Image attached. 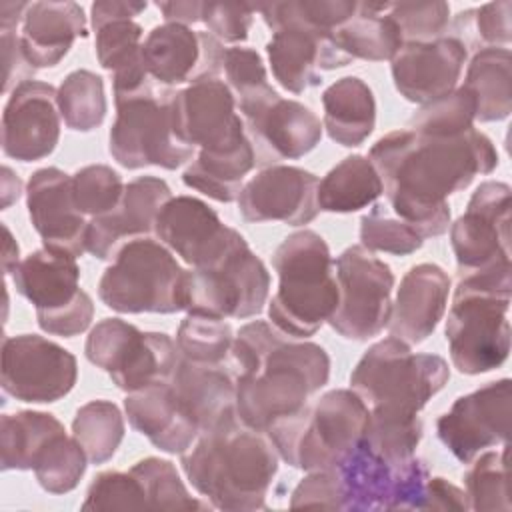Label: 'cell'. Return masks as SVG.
I'll return each mask as SVG.
<instances>
[{
  "instance_id": "61",
  "label": "cell",
  "mask_w": 512,
  "mask_h": 512,
  "mask_svg": "<svg viewBox=\"0 0 512 512\" xmlns=\"http://www.w3.org/2000/svg\"><path fill=\"white\" fill-rule=\"evenodd\" d=\"M2 230H4V252H2V268H4V274L10 276L12 270L18 266L20 258H18V244L16 240L12 238V232L6 224H2Z\"/></svg>"
},
{
  "instance_id": "51",
  "label": "cell",
  "mask_w": 512,
  "mask_h": 512,
  "mask_svg": "<svg viewBox=\"0 0 512 512\" xmlns=\"http://www.w3.org/2000/svg\"><path fill=\"white\" fill-rule=\"evenodd\" d=\"M82 510H142L146 496L138 478L128 472H100L88 486Z\"/></svg>"
},
{
  "instance_id": "45",
  "label": "cell",
  "mask_w": 512,
  "mask_h": 512,
  "mask_svg": "<svg viewBox=\"0 0 512 512\" xmlns=\"http://www.w3.org/2000/svg\"><path fill=\"white\" fill-rule=\"evenodd\" d=\"M130 472L138 478L144 496L146 508L152 510H200L208 508L210 504H202L200 500L192 498L186 490L184 482L176 466L170 460L148 456L138 460Z\"/></svg>"
},
{
  "instance_id": "60",
  "label": "cell",
  "mask_w": 512,
  "mask_h": 512,
  "mask_svg": "<svg viewBox=\"0 0 512 512\" xmlns=\"http://www.w3.org/2000/svg\"><path fill=\"white\" fill-rule=\"evenodd\" d=\"M22 192V182L20 178L8 168H2V208H8L12 202L20 198Z\"/></svg>"
},
{
  "instance_id": "10",
  "label": "cell",
  "mask_w": 512,
  "mask_h": 512,
  "mask_svg": "<svg viewBox=\"0 0 512 512\" xmlns=\"http://www.w3.org/2000/svg\"><path fill=\"white\" fill-rule=\"evenodd\" d=\"M84 354L128 394L168 380L178 360L176 342L168 334L142 332L120 318L100 320L86 338Z\"/></svg>"
},
{
  "instance_id": "26",
  "label": "cell",
  "mask_w": 512,
  "mask_h": 512,
  "mask_svg": "<svg viewBox=\"0 0 512 512\" xmlns=\"http://www.w3.org/2000/svg\"><path fill=\"white\" fill-rule=\"evenodd\" d=\"M448 294L450 276L442 266L432 262L412 266L400 280L386 328L408 346L422 344L442 320Z\"/></svg>"
},
{
  "instance_id": "57",
  "label": "cell",
  "mask_w": 512,
  "mask_h": 512,
  "mask_svg": "<svg viewBox=\"0 0 512 512\" xmlns=\"http://www.w3.org/2000/svg\"><path fill=\"white\" fill-rule=\"evenodd\" d=\"M146 2H118V0H100L90 6V26L92 30L100 28L112 20H132L134 16L146 10Z\"/></svg>"
},
{
  "instance_id": "36",
  "label": "cell",
  "mask_w": 512,
  "mask_h": 512,
  "mask_svg": "<svg viewBox=\"0 0 512 512\" xmlns=\"http://www.w3.org/2000/svg\"><path fill=\"white\" fill-rule=\"evenodd\" d=\"M512 56L502 46H482L472 56L464 88L476 104V120L498 122L512 112Z\"/></svg>"
},
{
  "instance_id": "19",
  "label": "cell",
  "mask_w": 512,
  "mask_h": 512,
  "mask_svg": "<svg viewBox=\"0 0 512 512\" xmlns=\"http://www.w3.org/2000/svg\"><path fill=\"white\" fill-rule=\"evenodd\" d=\"M176 136L194 150H222L246 140L236 98L222 78H204L170 94Z\"/></svg>"
},
{
  "instance_id": "46",
  "label": "cell",
  "mask_w": 512,
  "mask_h": 512,
  "mask_svg": "<svg viewBox=\"0 0 512 512\" xmlns=\"http://www.w3.org/2000/svg\"><path fill=\"white\" fill-rule=\"evenodd\" d=\"M476 104L464 86L424 104L408 120V130L426 136H454L474 128Z\"/></svg>"
},
{
  "instance_id": "8",
  "label": "cell",
  "mask_w": 512,
  "mask_h": 512,
  "mask_svg": "<svg viewBox=\"0 0 512 512\" xmlns=\"http://www.w3.org/2000/svg\"><path fill=\"white\" fill-rule=\"evenodd\" d=\"M98 298L120 314H174L186 310L188 270L156 236L124 244L102 272Z\"/></svg>"
},
{
  "instance_id": "48",
  "label": "cell",
  "mask_w": 512,
  "mask_h": 512,
  "mask_svg": "<svg viewBox=\"0 0 512 512\" xmlns=\"http://www.w3.org/2000/svg\"><path fill=\"white\" fill-rule=\"evenodd\" d=\"M360 242L370 252L408 256L422 248L424 238L398 216H392L382 204H376L360 218Z\"/></svg>"
},
{
  "instance_id": "27",
  "label": "cell",
  "mask_w": 512,
  "mask_h": 512,
  "mask_svg": "<svg viewBox=\"0 0 512 512\" xmlns=\"http://www.w3.org/2000/svg\"><path fill=\"white\" fill-rule=\"evenodd\" d=\"M10 276L16 292L34 304L38 324L68 310L88 294L80 288L76 258L50 248L30 252Z\"/></svg>"
},
{
  "instance_id": "24",
  "label": "cell",
  "mask_w": 512,
  "mask_h": 512,
  "mask_svg": "<svg viewBox=\"0 0 512 512\" xmlns=\"http://www.w3.org/2000/svg\"><path fill=\"white\" fill-rule=\"evenodd\" d=\"M466 56L468 48L450 34L428 42H404L390 60L394 86L404 100L424 106L456 88Z\"/></svg>"
},
{
  "instance_id": "7",
  "label": "cell",
  "mask_w": 512,
  "mask_h": 512,
  "mask_svg": "<svg viewBox=\"0 0 512 512\" xmlns=\"http://www.w3.org/2000/svg\"><path fill=\"white\" fill-rule=\"evenodd\" d=\"M450 380L448 362L438 354H414L394 336L372 344L350 374V388L370 414L418 416Z\"/></svg>"
},
{
  "instance_id": "40",
  "label": "cell",
  "mask_w": 512,
  "mask_h": 512,
  "mask_svg": "<svg viewBox=\"0 0 512 512\" xmlns=\"http://www.w3.org/2000/svg\"><path fill=\"white\" fill-rule=\"evenodd\" d=\"M72 436L84 448L90 464H104L116 454L124 438V416L110 400H90L76 410Z\"/></svg>"
},
{
  "instance_id": "6",
  "label": "cell",
  "mask_w": 512,
  "mask_h": 512,
  "mask_svg": "<svg viewBox=\"0 0 512 512\" xmlns=\"http://www.w3.org/2000/svg\"><path fill=\"white\" fill-rule=\"evenodd\" d=\"M368 424V406L350 388H336L306 404L298 414L268 428L278 456L304 472L332 470L360 444Z\"/></svg>"
},
{
  "instance_id": "49",
  "label": "cell",
  "mask_w": 512,
  "mask_h": 512,
  "mask_svg": "<svg viewBox=\"0 0 512 512\" xmlns=\"http://www.w3.org/2000/svg\"><path fill=\"white\" fill-rule=\"evenodd\" d=\"M512 2H488L460 12L452 22V34L460 42L470 38L486 46H506L512 40Z\"/></svg>"
},
{
  "instance_id": "29",
  "label": "cell",
  "mask_w": 512,
  "mask_h": 512,
  "mask_svg": "<svg viewBox=\"0 0 512 512\" xmlns=\"http://www.w3.org/2000/svg\"><path fill=\"white\" fill-rule=\"evenodd\" d=\"M124 410L130 426L166 454L186 452L200 436V428L184 414L168 380L130 392Z\"/></svg>"
},
{
  "instance_id": "56",
  "label": "cell",
  "mask_w": 512,
  "mask_h": 512,
  "mask_svg": "<svg viewBox=\"0 0 512 512\" xmlns=\"http://www.w3.org/2000/svg\"><path fill=\"white\" fill-rule=\"evenodd\" d=\"M466 492L452 482L436 476L428 478L422 498V510H468Z\"/></svg>"
},
{
  "instance_id": "34",
  "label": "cell",
  "mask_w": 512,
  "mask_h": 512,
  "mask_svg": "<svg viewBox=\"0 0 512 512\" xmlns=\"http://www.w3.org/2000/svg\"><path fill=\"white\" fill-rule=\"evenodd\" d=\"M96 58L112 74L114 96H128L152 84L142 60V26L134 20H112L94 30Z\"/></svg>"
},
{
  "instance_id": "13",
  "label": "cell",
  "mask_w": 512,
  "mask_h": 512,
  "mask_svg": "<svg viewBox=\"0 0 512 512\" xmlns=\"http://www.w3.org/2000/svg\"><path fill=\"white\" fill-rule=\"evenodd\" d=\"M270 292V274L248 244L210 268L188 270V314L214 318H250L262 312Z\"/></svg>"
},
{
  "instance_id": "14",
  "label": "cell",
  "mask_w": 512,
  "mask_h": 512,
  "mask_svg": "<svg viewBox=\"0 0 512 512\" xmlns=\"http://www.w3.org/2000/svg\"><path fill=\"white\" fill-rule=\"evenodd\" d=\"M236 108L258 166L302 158L322 140L320 118L302 102L282 98L272 86L238 100Z\"/></svg>"
},
{
  "instance_id": "1",
  "label": "cell",
  "mask_w": 512,
  "mask_h": 512,
  "mask_svg": "<svg viewBox=\"0 0 512 512\" xmlns=\"http://www.w3.org/2000/svg\"><path fill=\"white\" fill-rule=\"evenodd\" d=\"M368 160L394 216L426 240L448 232V196L468 188L478 174H490L498 166V152L476 128L454 136H426L406 128L378 138Z\"/></svg>"
},
{
  "instance_id": "39",
  "label": "cell",
  "mask_w": 512,
  "mask_h": 512,
  "mask_svg": "<svg viewBox=\"0 0 512 512\" xmlns=\"http://www.w3.org/2000/svg\"><path fill=\"white\" fill-rule=\"evenodd\" d=\"M356 4L350 0H296L264 4L258 6V12L272 32L278 28H300L328 38L354 16Z\"/></svg>"
},
{
  "instance_id": "59",
  "label": "cell",
  "mask_w": 512,
  "mask_h": 512,
  "mask_svg": "<svg viewBox=\"0 0 512 512\" xmlns=\"http://www.w3.org/2000/svg\"><path fill=\"white\" fill-rule=\"evenodd\" d=\"M30 8L28 2H0V30H16L18 22L24 20L26 10Z\"/></svg>"
},
{
  "instance_id": "33",
  "label": "cell",
  "mask_w": 512,
  "mask_h": 512,
  "mask_svg": "<svg viewBox=\"0 0 512 512\" xmlns=\"http://www.w3.org/2000/svg\"><path fill=\"white\" fill-rule=\"evenodd\" d=\"M324 126L330 140L344 148L360 146L374 130L376 100L358 76H344L322 92Z\"/></svg>"
},
{
  "instance_id": "11",
  "label": "cell",
  "mask_w": 512,
  "mask_h": 512,
  "mask_svg": "<svg viewBox=\"0 0 512 512\" xmlns=\"http://www.w3.org/2000/svg\"><path fill=\"white\" fill-rule=\"evenodd\" d=\"M340 490L342 510H422L424 488L430 470L422 458L388 462L374 452L364 438L332 468Z\"/></svg>"
},
{
  "instance_id": "42",
  "label": "cell",
  "mask_w": 512,
  "mask_h": 512,
  "mask_svg": "<svg viewBox=\"0 0 512 512\" xmlns=\"http://www.w3.org/2000/svg\"><path fill=\"white\" fill-rule=\"evenodd\" d=\"M508 442L500 452H484L464 474L468 506L476 512L512 508L508 482Z\"/></svg>"
},
{
  "instance_id": "52",
  "label": "cell",
  "mask_w": 512,
  "mask_h": 512,
  "mask_svg": "<svg viewBox=\"0 0 512 512\" xmlns=\"http://www.w3.org/2000/svg\"><path fill=\"white\" fill-rule=\"evenodd\" d=\"M224 74L236 102L268 88V74L260 54L254 48L232 46L224 54Z\"/></svg>"
},
{
  "instance_id": "37",
  "label": "cell",
  "mask_w": 512,
  "mask_h": 512,
  "mask_svg": "<svg viewBox=\"0 0 512 512\" xmlns=\"http://www.w3.org/2000/svg\"><path fill=\"white\" fill-rule=\"evenodd\" d=\"M384 184L368 156L352 154L340 160L318 184V206L324 212L350 214L374 204Z\"/></svg>"
},
{
  "instance_id": "38",
  "label": "cell",
  "mask_w": 512,
  "mask_h": 512,
  "mask_svg": "<svg viewBox=\"0 0 512 512\" xmlns=\"http://www.w3.org/2000/svg\"><path fill=\"white\" fill-rule=\"evenodd\" d=\"M60 432H66L62 422L48 412L20 410L14 414H2V470H32L44 446Z\"/></svg>"
},
{
  "instance_id": "23",
  "label": "cell",
  "mask_w": 512,
  "mask_h": 512,
  "mask_svg": "<svg viewBox=\"0 0 512 512\" xmlns=\"http://www.w3.org/2000/svg\"><path fill=\"white\" fill-rule=\"evenodd\" d=\"M26 208L44 248L82 256L88 222L72 196V176L56 166L36 170L26 182Z\"/></svg>"
},
{
  "instance_id": "32",
  "label": "cell",
  "mask_w": 512,
  "mask_h": 512,
  "mask_svg": "<svg viewBox=\"0 0 512 512\" xmlns=\"http://www.w3.org/2000/svg\"><path fill=\"white\" fill-rule=\"evenodd\" d=\"M388 8L390 4L358 2L354 16L332 32V46L346 64L356 58L370 62L392 60L402 48V34L388 16Z\"/></svg>"
},
{
  "instance_id": "41",
  "label": "cell",
  "mask_w": 512,
  "mask_h": 512,
  "mask_svg": "<svg viewBox=\"0 0 512 512\" xmlns=\"http://www.w3.org/2000/svg\"><path fill=\"white\" fill-rule=\"evenodd\" d=\"M58 110L64 124L76 132H90L106 118L104 80L90 70L70 72L58 86Z\"/></svg>"
},
{
  "instance_id": "21",
  "label": "cell",
  "mask_w": 512,
  "mask_h": 512,
  "mask_svg": "<svg viewBox=\"0 0 512 512\" xmlns=\"http://www.w3.org/2000/svg\"><path fill=\"white\" fill-rule=\"evenodd\" d=\"M58 90L40 80L18 84L2 112V152L18 162L50 156L60 140Z\"/></svg>"
},
{
  "instance_id": "12",
  "label": "cell",
  "mask_w": 512,
  "mask_h": 512,
  "mask_svg": "<svg viewBox=\"0 0 512 512\" xmlns=\"http://www.w3.org/2000/svg\"><path fill=\"white\" fill-rule=\"evenodd\" d=\"M338 306L328 324L346 340L366 342L390 320L394 274L390 266L362 244L348 246L336 260Z\"/></svg>"
},
{
  "instance_id": "18",
  "label": "cell",
  "mask_w": 512,
  "mask_h": 512,
  "mask_svg": "<svg viewBox=\"0 0 512 512\" xmlns=\"http://www.w3.org/2000/svg\"><path fill=\"white\" fill-rule=\"evenodd\" d=\"M512 382L500 378L454 400L436 422L440 442L456 460L468 464L482 450L506 444L510 434Z\"/></svg>"
},
{
  "instance_id": "9",
  "label": "cell",
  "mask_w": 512,
  "mask_h": 512,
  "mask_svg": "<svg viewBox=\"0 0 512 512\" xmlns=\"http://www.w3.org/2000/svg\"><path fill=\"white\" fill-rule=\"evenodd\" d=\"M170 88L146 86L128 96H114L116 120L108 134L110 156L128 170L160 166L176 170L194 158L174 130Z\"/></svg>"
},
{
  "instance_id": "3",
  "label": "cell",
  "mask_w": 512,
  "mask_h": 512,
  "mask_svg": "<svg viewBox=\"0 0 512 512\" xmlns=\"http://www.w3.org/2000/svg\"><path fill=\"white\" fill-rule=\"evenodd\" d=\"M278 460L270 436L248 428L236 414L200 432L180 454L182 470L194 490L212 508L230 512L266 508Z\"/></svg>"
},
{
  "instance_id": "54",
  "label": "cell",
  "mask_w": 512,
  "mask_h": 512,
  "mask_svg": "<svg viewBox=\"0 0 512 512\" xmlns=\"http://www.w3.org/2000/svg\"><path fill=\"white\" fill-rule=\"evenodd\" d=\"M292 508H330L342 510L340 490L332 470L308 472L290 496Z\"/></svg>"
},
{
  "instance_id": "44",
  "label": "cell",
  "mask_w": 512,
  "mask_h": 512,
  "mask_svg": "<svg viewBox=\"0 0 512 512\" xmlns=\"http://www.w3.org/2000/svg\"><path fill=\"white\" fill-rule=\"evenodd\" d=\"M234 342L232 326L224 318L188 314L176 332L178 352L202 364H226Z\"/></svg>"
},
{
  "instance_id": "43",
  "label": "cell",
  "mask_w": 512,
  "mask_h": 512,
  "mask_svg": "<svg viewBox=\"0 0 512 512\" xmlns=\"http://www.w3.org/2000/svg\"><path fill=\"white\" fill-rule=\"evenodd\" d=\"M88 456L80 442L66 432L54 436L34 462L38 484L50 494L72 492L86 472Z\"/></svg>"
},
{
  "instance_id": "50",
  "label": "cell",
  "mask_w": 512,
  "mask_h": 512,
  "mask_svg": "<svg viewBox=\"0 0 512 512\" xmlns=\"http://www.w3.org/2000/svg\"><path fill=\"white\" fill-rule=\"evenodd\" d=\"M388 16L398 26L404 42H428L446 36L450 6L446 2H400L390 4Z\"/></svg>"
},
{
  "instance_id": "5",
  "label": "cell",
  "mask_w": 512,
  "mask_h": 512,
  "mask_svg": "<svg viewBox=\"0 0 512 512\" xmlns=\"http://www.w3.org/2000/svg\"><path fill=\"white\" fill-rule=\"evenodd\" d=\"M278 290L268 302L272 326L292 338L314 336L338 306L334 260L314 230L288 234L272 254Z\"/></svg>"
},
{
  "instance_id": "58",
  "label": "cell",
  "mask_w": 512,
  "mask_h": 512,
  "mask_svg": "<svg viewBox=\"0 0 512 512\" xmlns=\"http://www.w3.org/2000/svg\"><path fill=\"white\" fill-rule=\"evenodd\" d=\"M156 8L162 12L166 22H174V24H196L202 22V10H204V2H196V0H182V2H156Z\"/></svg>"
},
{
  "instance_id": "2",
  "label": "cell",
  "mask_w": 512,
  "mask_h": 512,
  "mask_svg": "<svg viewBox=\"0 0 512 512\" xmlns=\"http://www.w3.org/2000/svg\"><path fill=\"white\" fill-rule=\"evenodd\" d=\"M234 408L248 428H268L298 414L330 378L328 352L256 320L244 324L232 342Z\"/></svg>"
},
{
  "instance_id": "35",
  "label": "cell",
  "mask_w": 512,
  "mask_h": 512,
  "mask_svg": "<svg viewBox=\"0 0 512 512\" xmlns=\"http://www.w3.org/2000/svg\"><path fill=\"white\" fill-rule=\"evenodd\" d=\"M256 166L250 138L222 150H198L182 174V182L218 202L238 200L244 176Z\"/></svg>"
},
{
  "instance_id": "53",
  "label": "cell",
  "mask_w": 512,
  "mask_h": 512,
  "mask_svg": "<svg viewBox=\"0 0 512 512\" xmlns=\"http://www.w3.org/2000/svg\"><path fill=\"white\" fill-rule=\"evenodd\" d=\"M258 6L232 2H204L202 22L220 42H244L248 38Z\"/></svg>"
},
{
  "instance_id": "28",
  "label": "cell",
  "mask_w": 512,
  "mask_h": 512,
  "mask_svg": "<svg viewBox=\"0 0 512 512\" xmlns=\"http://www.w3.org/2000/svg\"><path fill=\"white\" fill-rule=\"evenodd\" d=\"M168 384L184 414L200 428H212L234 408V374L226 364H202L184 358L178 352L176 366Z\"/></svg>"
},
{
  "instance_id": "31",
  "label": "cell",
  "mask_w": 512,
  "mask_h": 512,
  "mask_svg": "<svg viewBox=\"0 0 512 512\" xmlns=\"http://www.w3.org/2000/svg\"><path fill=\"white\" fill-rule=\"evenodd\" d=\"M86 16L80 4L32 2L22 20V50L32 68L56 66L76 38H86Z\"/></svg>"
},
{
  "instance_id": "55",
  "label": "cell",
  "mask_w": 512,
  "mask_h": 512,
  "mask_svg": "<svg viewBox=\"0 0 512 512\" xmlns=\"http://www.w3.org/2000/svg\"><path fill=\"white\" fill-rule=\"evenodd\" d=\"M0 46H2V64H4V92H12L18 84L32 80L36 68L28 62L22 40L16 30H0Z\"/></svg>"
},
{
  "instance_id": "25",
  "label": "cell",
  "mask_w": 512,
  "mask_h": 512,
  "mask_svg": "<svg viewBox=\"0 0 512 512\" xmlns=\"http://www.w3.org/2000/svg\"><path fill=\"white\" fill-rule=\"evenodd\" d=\"M172 198L166 180L138 176L126 184L114 210L88 222L86 250L98 260H114L118 250L138 238L154 236L160 208Z\"/></svg>"
},
{
  "instance_id": "22",
  "label": "cell",
  "mask_w": 512,
  "mask_h": 512,
  "mask_svg": "<svg viewBox=\"0 0 512 512\" xmlns=\"http://www.w3.org/2000/svg\"><path fill=\"white\" fill-rule=\"evenodd\" d=\"M318 184V176L304 168L266 166L244 184L238 196L240 216L246 222L308 224L320 212Z\"/></svg>"
},
{
  "instance_id": "47",
  "label": "cell",
  "mask_w": 512,
  "mask_h": 512,
  "mask_svg": "<svg viewBox=\"0 0 512 512\" xmlns=\"http://www.w3.org/2000/svg\"><path fill=\"white\" fill-rule=\"evenodd\" d=\"M122 176L106 164H88L72 176V196L84 216L98 218L114 210L124 194Z\"/></svg>"
},
{
  "instance_id": "4",
  "label": "cell",
  "mask_w": 512,
  "mask_h": 512,
  "mask_svg": "<svg viewBox=\"0 0 512 512\" xmlns=\"http://www.w3.org/2000/svg\"><path fill=\"white\" fill-rule=\"evenodd\" d=\"M510 262L458 274L446 342L458 372L476 376L502 366L510 352Z\"/></svg>"
},
{
  "instance_id": "17",
  "label": "cell",
  "mask_w": 512,
  "mask_h": 512,
  "mask_svg": "<svg viewBox=\"0 0 512 512\" xmlns=\"http://www.w3.org/2000/svg\"><path fill=\"white\" fill-rule=\"evenodd\" d=\"M154 236L192 268H210L222 262L246 238L226 226L220 216L200 198H170L158 212Z\"/></svg>"
},
{
  "instance_id": "20",
  "label": "cell",
  "mask_w": 512,
  "mask_h": 512,
  "mask_svg": "<svg viewBox=\"0 0 512 512\" xmlns=\"http://www.w3.org/2000/svg\"><path fill=\"white\" fill-rule=\"evenodd\" d=\"M224 54V44L210 32H198L174 22L154 26L142 42L144 66L160 86L220 78Z\"/></svg>"
},
{
  "instance_id": "30",
  "label": "cell",
  "mask_w": 512,
  "mask_h": 512,
  "mask_svg": "<svg viewBox=\"0 0 512 512\" xmlns=\"http://www.w3.org/2000/svg\"><path fill=\"white\" fill-rule=\"evenodd\" d=\"M274 78L292 94H302L322 82L320 70L346 66L330 36L322 38L300 28H278L266 44Z\"/></svg>"
},
{
  "instance_id": "16",
  "label": "cell",
  "mask_w": 512,
  "mask_h": 512,
  "mask_svg": "<svg viewBox=\"0 0 512 512\" xmlns=\"http://www.w3.org/2000/svg\"><path fill=\"white\" fill-rule=\"evenodd\" d=\"M510 208L506 182L486 180L474 190L464 214L450 222L458 274L510 262Z\"/></svg>"
},
{
  "instance_id": "15",
  "label": "cell",
  "mask_w": 512,
  "mask_h": 512,
  "mask_svg": "<svg viewBox=\"0 0 512 512\" xmlns=\"http://www.w3.org/2000/svg\"><path fill=\"white\" fill-rule=\"evenodd\" d=\"M78 364L72 352L38 336H6L2 342V390L30 404L64 398L76 384Z\"/></svg>"
}]
</instances>
